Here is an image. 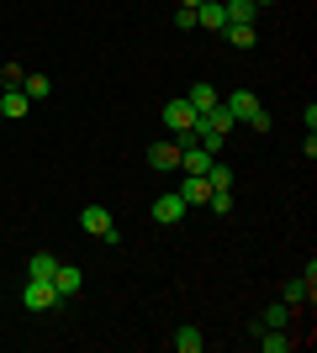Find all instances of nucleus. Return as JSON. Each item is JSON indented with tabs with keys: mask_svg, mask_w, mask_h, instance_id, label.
Instances as JSON below:
<instances>
[{
	"mask_svg": "<svg viewBox=\"0 0 317 353\" xmlns=\"http://www.w3.org/2000/svg\"><path fill=\"white\" fill-rule=\"evenodd\" d=\"M164 127L175 132L180 148H191V143H196V105L185 101V95H175V101L164 105Z\"/></svg>",
	"mask_w": 317,
	"mask_h": 353,
	"instance_id": "f257e3e1",
	"label": "nucleus"
},
{
	"mask_svg": "<svg viewBox=\"0 0 317 353\" xmlns=\"http://www.w3.org/2000/svg\"><path fill=\"white\" fill-rule=\"evenodd\" d=\"M79 227H85L90 237H101V243H122V227L111 221L106 206H85V211H79Z\"/></svg>",
	"mask_w": 317,
	"mask_h": 353,
	"instance_id": "f03ea898",
	"label": "nucleus"
},
{
	"mask_svg": "<svg viewBox=\"0 0 317 353\" xmlns=\"http://www.w3.org/2000/svg\"><path fill=\"white\" fill-rule=\"evenodd\" d=\"M59 301H64V295H59L53 280H27V285H21V306H27V311H53Z\"/></svg>",
	"mask_w": 317,
	"mask_h": 353,
	"instance_id": "7ed1b4c3",
	"label": "nucleus"
},
{
	"mask_svg": "<svg viewBox=\"0 0 317 353\" xmlns=\"http://www.w3.org/2000/svg\"><path fill=\"white\" fill-rule=\"evenodd\" d=\"M185 211H191V206H185L180 190H169V195H159V201H153V221H159V227H175Z\"/></svg>",
	"mask_w": 317,
	"mask_h": 353,
	"instance_id": "20e7f679",
	"label": "nucleus"
},
{
	"mask_svg": "<svg viewBox=\"0 0 317 353\" xmlns=\"http://www.w3.org/2000/svg\"><path fill=\"white\" fill-rule=\"evenodd\" d=\"M148 169H159V174H180V143H153L148 148Z\"/></svg>",
	"mask_w": 317,
	"mask_h": 353,
	"instance_id": "39448f33",
	"label": "nucleus"
},
{
	"mask_svg": "<svg viewBox=\"0 0 317 353\" xmlns=\"http://www.w3.org/2000/svg\"><path fill=\"white\" fill-rule=\"evenodd\" d=\"M227 117L233 121H243V127H249V121H254V111H259V101H254V90H233V95H227Z\"/></svg>",
	"mask_w": 317,
	"mask_h": 353,
	"instance_id": "423d86ee",
	"label": "nucleus"
},
{
	"mask_svg": "<svg viewBox=\"0 0 317 353\" xmlns=\"http://www.w3.org/2000/svg\"><path fill=\"white\" fill-rule=\"evenodd\" d=\"M196 27H206V32H222V27H227L222 0H201V6H196Z\"/></svg>",
	"mask_w": 317,
	"mask_h": 353,
	"instance_id": "0eeeda50",
	"label": "nucleus"
},
{
	"mask_svg": "<svg viewBox=\"0 0 317 353\" xmlns=\"http://www.w3.org/2000/svg\"><path fill=\"white\" fill-rule=\"evenodd\" d=\"M180 195H185V206H206V201H211L206 174H185V179H180Z\"/></svg>",
	"mask_w": 317,
	"mask_h": 353,
	"instance_id": "6e6552de",
	"label": "nucleus"
},
{
	"mask_svg": "<svg viewBox=\"0 0 317 353\" xmlns=\"http://www.w3.org/2000/svg\"><path fill=\"white\" fill-rule=\"evenodd\" d=\"M222 37H227V43H233V48H243V53H249V48L259 43L254 21H227V27H222Z\"/></svg>",
	"mask_w": 317,
	"mask_h": 353,
	"instance_id": "1a4fd4ad",
	"label": "nucleus"
},
{
	"mask_svg": "<svg viewBox=\"0 0 317 353\" xmlns=\"http://www.w3.org/2000/svg\"><path fill=\"white\" fill-rule=\"evenodd\" d=\"M53 285H59V295L69 301V295H79L85 290V274H79L75 264H59V274H53Z\"/></svg>",
	"mask_w": 317,
	"mask_h": 353,
	"instance_id": "9d476101",
	"label": "nucleus"
},
{
	"mask_svg": "<svg viewBox=\"0 0 317 353\" xmlns=\"http://www.w3.org/2000/svg\"><path fill=\"white\" fill-rule=\"evenodd\" d=\"M27 111H32V101L21 95V90H6V95H0V117L6 121H21Z\"/></svg>",
	"mask_w": 317,
	"mask_h": 353,
	"instance_id": "9b49d317",
	"label": "nucleus"
},
{
	"mask_svg": "<svg viewBox=\"0 0 317 353\" xmlns=\"http://www.w3.org/2000/svg\"><path fill=\"white\" fill-rule=\"evenodd\" d=\"M259 348H265V353H291L296 338H286L280 327H259Z\"/></svg>",
	"mask_w": 317,
	"mask_h": 353,
	"instance_id": "f8f14e48",
	"label": "nucleus"
},
{
	"mask_svg": "<svg viewBox=\"0 0 317 353\" xmlns=\"http://www.w3.org/2000/svg\"><path fill=\"white\" fill-rule=\"evenodd\" d=\"M312 290H317L312 280H286V285H280V301H286V306H307Z\"/></svg>",
	"mask_w": 317,
	"mask_h": 353,
	"instance_id": "ddd939ff",
	"label": "nucleus"
},
{
	"mask_svg": "<svg viewBox=\"0 0 317 353\" xmlns=\"http://www.w3.org/2000/svg\"><path fill=\"white\" fill-rule=\"evenodd\" d=\"M169 343H175L180 353H201V348H206V338H201V327H191V322H185V327H175V338H169Z\"/></svg>",
	"mask_w": 317,
	"mask_h": 353,
	"instance_id": "4468645a",
	"label": "nucleus"
},
{
	"mask_svg": "<svg viewBox=\"0 0 317 353\" xmlns=\"http://www.w3.org/2000/svg\"><path fill=\"white\" fill-rule=\"evenodd\" d=\"M59 274V259L53 253H32L27 259V280H53Z\"/></svg>",
	"mask_w": 317,
	"mask_h": 353,
	"instance_id": "2eb2a0df",
	"label": "nucleus"
},
{
	"mask_svg": "<svg viewBox=\"0 0 317 353\" xmlns=\"http://www.w3.org/2000/svg\"><path fill=\"white\" fill-rule=\"evenodd\" d=\"M21 95H27V101H48V95H53V79H48V74H27V79H21Z\"/></svg>",
	"mask_w": 317,
	"mask_h": 353,
	"instance_id": "dca6fc26",
	"label": "nucleus"
},
{
	"mask_svg": "<svg viewBox=\"0 0 317 353\" xmlns=\"http://www.w3.org/2000/svg\"><path fill=\"white\" fill-rule=\"evenodd\" d=\"M222 11H227V21H254L259 0H222Z\"/></svg>",
	"mask_w": 317,
	"mask_h": 353,
	"instance_id": "f3484780",
	"label": "nucleus"
},
{
	"mask_svg": "<svg viewBox=\"0 0 317 353\" xmlns=\"http://www.w3.org/2000/svg\"><path fill=\"white\" fill-rule=\"evenodd\" d=\"M185 101L196 105V117H201V111H211V105H217V90H211V85H191V90H185Z\"/></svg>",
	"mask_w": 317,
	"mask_h": 353,
	"instance_id": "a211bd4d",
	"label": "nucleus"
},
{
	"mask_svg": "<svg viewBox=\"0 0 317 353\" xmlns=\"http://www.w3.org/2000/svg\"><path fill=\"white\" fill-rule=\"evenodd\" d=\"M206 185H211V190H233V169H227L222 159H211V169H206Z\"/></svg>",
	"mask_w": 317,
	"mask_h": 353,
	"instance_id": "6ab92c4d",
	"label": "nucleus"
},
{
	"mask_svg": "<svg viewBox=\"0 0 317 353\" xmlns=\"http://www.w3.org/2000/svg\"><path fill=\"white\" fill-rule=\"evenodd\" d=\"M286 316H291L286 301H270V306H265V316H259V327H286Z\"/></svg>",
	"mask_w": 317,
	"mask_h": 353,
	"instance_id": "aec40b11",
	"label": "nucleus"
},
{
	"mask_svg": "<svg viewBox=\"0 0 317 353\" xmlns=\"http://www.w3.org/2000/svg\"><path fill=\"white\" fill-rule=\"evenodd\" d=\"M211 211H217V216H227V211H233V190H211V201H206Z\"/></svg>",
	"mask_w": 317,
	"mask_h": 353,
	"instance_id": "412c9836",
	"label": "nucleus"
},
{
	"mask_svg": "<svg viewBox=\"0 0 317 353\" xmlns=\"http://www.w3.org/2000/svg\"><path fill=\"white\" fill-rule=\"evenodd\" d=\"M21 79H27V74L16 69V63H6V69H0V85H6V90H21Z\"/></svg>",
	"mask_w": 317,
	"mask_h": 353,
	"instance_id": "4be33fe9",
	"label": "nucleus"
},
{
	"mask_svg": "<svg viewBox=\"0 0 317 353\" xmlns=\"http://www.w3.org/2000/svg\"><path fill=\"white\" fill-rule=\"evenodd\" d=\"M175 27L191 32V27H196V11H185V6H180V11H175Z\"/></svg>",
	"mask_w": 317,
	"mask_h": 353,
	"instance_id": "5701e85b",
	"label": "nucleus"
},
{
	"mask_svg": "<svg viewBox=\"0 0 317 353\" xmlns=\"http://www.w3.org/2000/svg\"><path fill=\"white\" fill-rule=\"evenodd\" d=\"M180 6H185V11H196V6H201V0H180Z\"/></svg>",
	"mask_w": 317,
	"mask_h": 353,
	"instance_id": "b1692460",
	"label": "nucleus"
},
{
	"mask_svg": "<svg viewBox=\"0 0 317 353\" xmlns=\"http://www.w3.org/2000/svg\"><path fill=\"white\" fill-rule=\"evenodd\" d=\"M259 6H265V0H259Z\"/></svg>",
	"mask_w": 317,
	"mask_h": 353,
	"instance_id": "393cba45",
	"label": "nucleus"
}]
</instances>
